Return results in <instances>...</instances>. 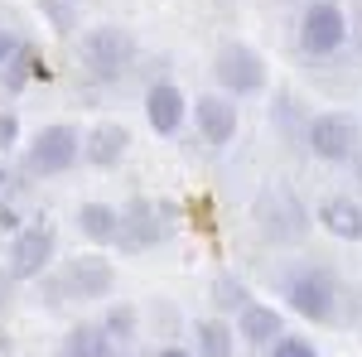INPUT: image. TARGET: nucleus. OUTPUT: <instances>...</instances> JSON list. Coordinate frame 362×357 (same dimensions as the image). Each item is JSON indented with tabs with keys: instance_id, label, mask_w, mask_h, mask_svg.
<instances>
[{
	"instance_id": "obj_1",
	"label": "nucleus",
	"mask_w": 362,
	"mask_h": 357,
	"mask_svg": "<svg viewBox=\"0 0 362 357\" xmlns=\"http://www.w3.org/2000/svg\"><path fill=\"white\" fill-rule=\"evenodd\" d=\"M276 290L285 295V304L309 319V324H338L343 314V280L334 275V266L324 261H295V266H280Z\"/></svg>"
},
{
	"instance_id": "obj_2",
	"label": "nucleus",
	"mask_w": 362,
	"mask_h": 357,
	"mask_svg": "<svg viewBox=\"0 0 362 357\" xmlns=\"http://www.w3.org/2000/svg\"><path fill=\"white\" fill-rule=\"evenodd\" d=\"M251 222H256V232L271 247H300L309 237L314 213L305 208V198L290 184H266V189L256 193V203H251Z\"/></svg>"
},
{
	"instance_id": "obj_3",
	"label": "nucleus",
	"mask_w": 362,
	"mask_h": 357,
	"mask_svg": "<svg viewBox=\"0 0 362 357\" xmlns=\"http://www.w3.org/2000/svg\"><path fill=\"white\" fill-rule=\"evenodd\" d=\"M174 227H179V208H174V203L131 198V203H121V237H116V251H121V256H145L150 247L169 242Z\"/></svg>"
},
{
	"instance_id": "obj_4",
	"label": "nucleus",
	"mask_w": 362,
	"mask_h": 357,
	"mask_svg": "<svg viewBox=\"0 0 362 357\" xmlns=\"http://www.w3.org/2000/svg\"><path fill=\"white\" fill-rule=\"evenodd\" d=\"M83 145H87V136L78 126H68V121L39 126L25 145V169L34 179H58V174L83 165Z\"/></svg>"
},
{
	"instance_id": "obj_5",
	"label": "nucleus",
	"mask_w": 362,
	"mask_h": 357,
	"mask_svg": "<svg viewBox=\"0 0 362 357\" xmlns=\"http://www.w3.org/2000/svg\"><path fill=\"white\" fill-rule=\"evenodd\" d=\"M305 150L324 165H353L362 150V121L353 111H319L305 121Z\"/></svg>"
},
{
	"instance_id": "obj_6",
	"label": "nucleus",
	"mask_w": 362,
	"mask_h": 357,
	"mask_svg": "<svg viewBox=\"0 0 362 357\" xmlns=\"http://www.w3.org/2000/svg\"><path fill=\"white\" fill-rule=\"evenodd\" d=\"M78 54H83V68L97 83H121L136 68V39H131V29H121V25H92L83 34Z\"/></svg>"
},
{
	"instance_id": "obj_7",
	"label": "nucleus",
	"mask_w": 362,
	"mask_h": 357,
	"mask_svg": "<svg viewBox=\"0 0 362 357\" xmlns=\"http://www.w3.org/2000/svg\"><path fill=\"white\" fill-rule=\"evenodd\" d=\"M54 256H58V232L49 222H29L25 232H15L10 247H5V271H10L15 285H29V280L49 275Z\"/></svg>"
},
{
	"instance_id": "obj_8",
	"label": "nucleus",
	"mask_w": 362,
	"mask_h": 357,
	"mask_svg": "<svg viewBox=\"0 0 362 357\" xmlns=\"http://www.w3.org/2000/svg\"><path fill=\"white\" fill-rule=\"evenodd\" d=\"M58 300H107L116 290V266L107 256H97V251H83V256H68L63 266H58V280H54Z\"/></svg>"
},
{
	"instance_id": "obj_9",
	"label": "nucleus",
	"mask_w": 362,
	"mask_h": 357,
	"mask_svg": "<svg viewBox=\"0 0 362 357\" xmlns=\"http://www.w3.org/2000/svg\"><path fill=\"white\" fill-rule=\"evenodd\" d=\"M295 39H300V54L305 58L338 54V49L348 44V15H343V5H338V0H309L305 15H300Z\"/></svg>"
},
{
	"instance_id": "obj_10",
	"label": "nucleus",
	"mask_w": 362,
	"mask_h": 357,
	"mask_svg": "<svg viewBox=\"0 0 362 357\" xmlns=\"http://www.w3.org/2000/svg\"><path fill=\"white\" fill-rule=\"evenodd\" d=\"M213 78L223 87L227 97H256V92H266V58L256 54L251 44H223L218 54H213Z\"/></svg>"
},
{
	"instance_id": "obj_11",
	"label": "nucleus",
	"mask_w": 362,
	"mask_h": 357,
	"mask_svg": "<svg viewBox=\"0 0 362 357\" xmlns=\"http://www.w3.org/2000/svg\"><path fill=\"white\" fill-rule=\"evenodd\" d=\"M189 116H194V102H189L174 83H150V87H145V121H150L155 136H174V131H184Z\"/></svg>"
},
{
	"instance_id": "obj_12",
	"label": "nucleus",
	"mask_w": 362,
	"mask_h": 357,
	"mask_svg": "<svg viewBox=\"0 0 362 357\" xmlns=\"http://www.w3.org/2000/svg\"><path fill=\"white\" fill-rule=\"evenodd\" d=\"M237 121L242 116H237V102L227 92H203L194 102V126L208 145H227V140L237 136Z\"/></svg>"
},
{
	"instance_id": "obj_13",
	"label": "nucleus",
	"mask_w": 362,
	"mask_h": 357,
	"mask_svg": "<svg viewBox=\"0 0 362 357\" xmlns=\"http://www.w3.org/2000/svg\"><path fill=\"white\" fill-rule=\"evenodd\" d=\"M237 338H242L247 348H261V353H271L280 338H285V314H280L276 304L251 300L247 309L237 314Z\"/></svg>"
},
{
	"instance_id": "obj_14",
	"label": "nucleus",
	"mask_w": 362,
	"mask_h": 357,
	"mask_svg": "<svg viewBox=\"0 0 362 357\" xmlns=\"http://www.w3.org/2000/svg\"><path fill=\"white\" fill-rule=\"evenodd\" d=\"M314 218H319V227H324L329 237H338V242H362V203L353 193H329V198L314 208Z\"/></svg>"
},
{
	"instance_id": "obj_15",
	"label": "nucleus",
	"mask_w": 362,
	"mask_h": 357,
	"mask_svg": "<svg viewBox=\"0 0 362 357\" xmlns=\"http://www.w3.org/2000/svg\"><path fill=\"white\" fill-rule=\"evenodd\" d=\"M126 150H131V131H126L121 121H97V126L87 131L83 160L92 169H116L121 160H126Z\"/></svg>"
},
{
	"instance_id": "obj_16",
	"label": "nucleus",
	"mask_w": 362,
	"mask_h": 357,
	"mask_svg": "<svg viewBox=\"0 0 362 357\" xmlns=\"http://www.w3.org/2000/svg\"><path fill=\"white\" fill-rule=\"evenodd\" d=\"M73 222H78V237H83L87 247H116V237H121V208H112V203H78V213H73Z\"/></svg>"
},
{
	"instance_id": "obj_17",
	"label": "nucleus",
	"mask_w": 362,
	"mask_h": 357,
	"mask_svg": "<svg viewBox=\"0 0 362 357\" xmlns=\"http://www.w3.org/2000/svg\"><path fill=\"white\" fill-rule=\"evenodd\" d=\"M97 324H102V333L112 338L116 353H126V348H131V343L140 338V304L116 300V304H107V314H102Z\"/></svg>"
},
{
	"instance_id": "obj_18",
	"label": "nucleus",
	"mask_w": 362,
	"mask_h": 357,
	"mask_svg": "<svg viewBox=\"0 0 362 357\" xmlns=\"http://www.w3.org/2000/svg\"><path fill=\"white\" fill-rule=\"evenodd\" d=\"M58 357H116V348H112V338L102 333V324H73L63 333Z\"/></svg>"
},
{
	"instance_id": "obj_19",
	"label": "nucleus",
	"mask_w": 362,
	"mask_h": 357,
	"mask_svg": "<svg viewBox=\"0 0 362 357\" xmlns=\"http://www.w3.org/2000/svg\"><path fill=\"white\" fill-rule=\"evenodd\" d=\"M189 333L198 343V357H237V329L227 319H198Z\"/></svg>"
},
{
	"instance_id": "obj_20",
	"label": "nucleus",
	"mask_w": 362,
	"mask_h": 357,
	"mask_svg": "<svg viewBox=\"0 0 362 357\" xmlns=\"http://www.w3.org/2000/svg\"><path fill=\"white\" fill-rule=\"evenodd\" d=\"M34 10L44 15V25L54 29L58 39H73L83 25V0H34Z\"/></svg>"
},
{
	"instance_id": "obj_21",
	"label": "nucleus",
	"mask_w": 362,
	"mask_h": 357,
	"mask_svg": "<svg viewBox=\"0 0 362 357\" xmlns=\"http://www.w3.org/2000/svg\"><path fill=\"white\" fill-rule=\"evenodd\" d=\"M208 295H213V304H218V314H242V309L251 304V290H247V280H237L232 271L213 275V285H208Z\"/></svg>"
},
{
	"instance_id": "obj_22",
	"label": "nucleus",
	"mask_w": 362,
	"mask_h": 357,
	"mask_svg": "<svg viewBox=\"0 0 362 357\" xmlns=\"http://www.w3.org/2000/svg\"><path fill=\"white\" fill-rule=\"evenodd\" d=\"M29 78H49V68H44V63H34V49H29V44H20V54L0 68V83H5V92H20Z\"/></svg>"
},
{
	"instance_id": "obj_23",
	"label": "nucleus",
	"mask_w": 362,
	"mask_h": 357,
	"mask_svg": "<svg viewBox=\"0 0 362 357\" xmlns=\"http://www.w3.org/2000/svg\"><path fill=\"white\" fill-rule=\"evenodd\" d=\"M266 357H319V353H314V343H309L305 333H285Z\"/></svg>"
},
{
	"instance_id": "obj_24",
	"label": "nucleus",
	"mask_w": 362,
	"mask_h": 357,
	"mask_svg": "<svg viewBox=\"0 0 362 357\" xmlns=\"http://www.w3.org/2000/svg\"><path fill=\"white\" fill-rule=\"evenodd\" d=\"M15 145H20V116L15 111H0V150L10 155Z\"/></svg>"
},
{
	"instance_id": "obj_25",
	"label": "nucleus",
	"mask_w": 362,
	"mask_h": 357,
	"mask_svg": "<svg viewBox=\"0 0 362 357\" xmlns=\"http://www.w3.org/2000/svg\"><path fill=\"white\" fill-rule=\"evenodd\" d=\"M10 309H15V280H10V271L0 266V319H5Z\"/></svg>"
},
{
	"instance_id": "obj_26",
	"label": "nucleus",
	"mask_w": 362,
	"mask_h": 357,
	"mask_svg": "<svg viewBox=\"0 0 362 357\" xmlns=\"http://www.w3.org/2000/svg\"><path fill=\"white\" fill-rule=\"evenodd\" d=\"M0 232H10V237H15V232H25V222H20V213H15L10 203H0Z\"/></svg>"
},
{
	"instance_id": "obj_27",
	"label": "nucleus",
	"mask_w": 362,
	"mask_h": 357,
	"mask_svg": "<svg viewBox=\"0 0 362 357\" xmlns=\"http://www.w3.org/2000/svg\"><path fill=\"white\" fill-rule=\"evenodd\" d=\"M20 54V39H15V34H10V29L0 25V68H5V63H10V58Z\"/></svg>"
},
{
	"instance_id": "obj_28",
	"label": "nucleus",
	"mask_w": 362,
	"mask_h": 357,
	"mask_svg": "<svg viewBox=\"0 0 362 357\" xmlns=\"http://www.w3.org/2000/svg\"><path fill=\"white\" fill-rule=\"evenodd\" d=\"M10 179H15V174H10V165H0V203H5V193H10Z\"/></svg>"
},
{
	"instance_id": "obj_29",
	"label": "nucleus",
	"mask_w": 362,
	"mask_h": 357,
	"mask_svg": "<svg viewBox=\"0 0 362 357\" xmlns=\"http://www.w3.org/2000/svg\"><path fill=\"white\" fill-rule=\"evenodd\" d=\"M353 189L362 193V150H358V155H353Z\"/></svg>"
},
{
	"instance_id": "obj_30",
	"label": "nucleus",
	"mask_w": 362,
	"mask_h": 357,
	"mask_svg": "<svg viewBox=\"0 0 362 357\" xmlns=\"http://www.w3.org/2000/svg\"><path fill=\"white\" fill-rule=\"evenodd\" d=\"M155 357H194V353H189V348H160Z\"/></svg>"
}]
</instances>
